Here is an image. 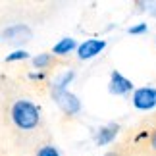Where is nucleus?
Instances as JSON below:
<instances>
[{"mask_svg": "<svg viewBox=\"0 0 156 156\" xmlns=\"http://www.w3.org/2000/svg\"><path fill=\"white\" fill-rule=\"evenodd\" d=\"M122 152L125 156H156V116L139 125Z\"/></svg>", "mask_w": 156, "mask_h": 156, "instance_id": "1", "label": "nucleus"}, {"mask_svg": "<svg viewBox=\"0 0 156 156\" xmlns=\"http://www.w3.org/2000/svg\"><path fill=\"white\" fill-rule=\"evenodd\" d=\"M12 119L20 129H35L41 122V112L29 100H17L12 106Z\"/></svg>", "mask_w": 156, "mask_h": 156, "instance_id": "2", "label": "nucleus"}, {"mask_svg": "<svg viewBox=\"0 0 156 156\" xmlns=\"http://www.w3.org/2000/svg\"><path fill=\"white\" fill-rule=\"evenodd\" d=\"M52 97H54V100H56L58 106L62 108L66 114H77V112H79L81 104H79V100H77V97H73L71 93H68L64 87L54 85V89H52Z\"/></svg>", "mask_w": 156, "mask_h": 156, "instance_id": "3", "label": "nucleus"}, {"mask_svg": "<svg viewBox=\"0 0 156 156\" xmlns=\"http://www.w3.org/2000/svg\"><path fill=\"white\" fill-rule=\"evenodd\" d=\"M133 104L139 110H151L156 106V89L154 87H141L133 93Z\"/></svg>", "mask_w": 156, "mask_h": 156, "instance_id": "4", "label": "nucleus"}, {"mask_svg": "<svg viewBox=\"0 0 156 156\" xmlns=\"http://www.w3.org/2000/svg\"><path fill=\"white\" fill-rule=\"evenodd\" d=\"M110 93L114 94H125L127 91L133 89V83L129 79H125V77L119 73V71H112V77H110Z\"/></svg>", "mask_w": 156, "mask_h": 156, "instance_id": "5", "label": "nucleus"}, {"mask_svg": "<svg viewBox=\"0 0 156 156\" xmlns=\"http://www.w3.org/2000/svg\"><path fill=\"white\" fill-rule=\"evenodd\" d=\"M104 46L106 43L104 41H98V39H91V41H85L79 48H77V54H79V58L83 60H87V58H93V56H97V54L100 50H104Z\"/></svg>", "mask_w": 156, "mask_h": 156, "instance_id": "6", "label": "nucleus"}, {"mask_svg": "<svg viewBox=\"0 0 156 156\" xmlns=\"http://www.w3.org/2000/svg\"><path fill=\"white\" fill-rule=\"evenodd\" d=\"M4 39H10L12 43H25V41L31 37V31L25 27V25H14L10 29H6L2 33Z\"/></svg>", "mask_w": 156, "mask_h": 156, "instance_id": "7", "label": "nucleus"}, {"mask_svg": "<svg viewBox=\"0 0 156 156\" xmlns=\"http://www.w3.org/2000/svg\"><path fill=\"white\" fill-rule=\"evenodd\" d=\"M118 131H119V125L118 123H110V125H106V127H102L97 133V145H108L110 141L116 139Z\"/></svg>", "mask_w": 156, "mask_h": 156, "instance_id": "8", "label": "nucleus"}, {"mask_svg": "<svg viewBox=\"0 0 156 156\" xmlns=\"http://www.w3.org/2000/svg\"><path fill=\"white\" fill-rule=\"evenodd\" d=\"M75 48V41L73 39H62L60 43L54 46V54H58V56H64V54H68Z\"/></svg>", "mask_w": 156, "mask_h": 156, "instance_id": "9", "label": "nucleus"}, {"mask_svg": "<svg viewBox=\"0 0 156 156\" xmlns=\"http://www.w3.org/2000/svg\"><path fill=\"white\" fill-rule=\"evenodd\" d=\"M52 64V56L50 54H41V56H35L33 58V66L35 68H48V66Z\"/></svg>", "mask_w": 156, "mask_h": 156, "instance_id": "10", "label": "nucleus"}, {"mask_svg": "<svg viewBox=\"0 0 156 156\" xmlns=\"http://www.w3.org/2000/svg\"><path fill=\"white\" fill-rule=\"evenodd\" d=\"M29 54L25 50H16V52H12L8 58H6V62H16V60H23V58H27Z\"/></svg>", "mask_w": 156, "mask_h": 156, "instance_id": "11", "label": "nucleus"}, {"mask_svg": "<svg viewBox=\"0 0 156 156\" xmlns=\"http://www.w3.org/2000/svg\"><path fill=\"white\" fill-rule=\"evenodd\" d=\"M37 156H60V152H58L54 147H43V148L37 152Z\"/></svg>", "mask_w": 156, "mask_h": 156, "instance_id": "12", "label": "nucleus"}, {"mask_svg": "<svg viewBox=\"0 0 156 156\" xmlns=\"http://www.w3.org/2000/svg\"><path fill=\"white\" fill-rule=\"evenodd\" d=\"M145 31H147V25H145V23H141V25L129 29V33H133V35H139V33H145Z\"/></svg>", "mask_w": 156, "mask_h": 156, "instance_id": "13", "label": "nucleus"}, {"mask_svg": "<svg viewBox=\"0 0 156 156\" xmlns=\"http://www.w3.org/2000/svg\"><path fill=\"white\" fill-rule=\"evenodd\" d=\"M123 156H125V154H123Z\"/></svg>", "mask_w": 156, "mask_h": 156, "instance_id": "14", "label": "nucleus"}]
</instances>
